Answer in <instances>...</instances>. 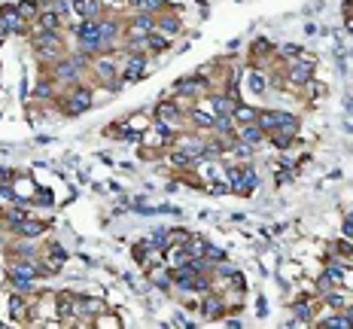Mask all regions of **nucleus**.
Segmentation results:
<instances>
[{"label":"nucleus","instance_id":"9b49d317","mask_svg":"<svg viewBox=\"0 0 353 329\" xmlns=\"http://www.w3.org/2000/svg\"><path fill=\"white\" fill-rule=\"evenodd\" d=\"M12 232H15V235H21V238H37V235H43V232H46V226L27 217V220H24V223H18Z\"/></svg>","mask_w":353,"mask_h":329},{"label":"nucleus","instance_id":"4468645a","mask_svg":"<svg viewBox=\"0 0 353 329\" xmlns=\"http://www.w3.org/2000/svg\"><path fill=\"white\" fill-rule=\"evenodd\" d=\"M76 15L79 18H98V9H101V0H76L73 3Z\"/></svg>","mask_w":353,"mask_h":329},{"label":"nucleus","instance_id":"6e6552de","mask_svg":"<svg viewBox=\"0 0 353 329\" xmlns=\"http://www.w3.org/2000/svg\"><path fill=\"white\" fill-rule=\"evenodd\" d=\"M98 37H101V46H104V52H107V49H113V40L119 37V24H116V21H101V27H98Z\"/></svg>","mask_w":353,"mask_h":329},{"label":"nucleus","instance_id":"423d86ee","mask_svg":"<svg viewBox=\"0 0 353 329\" xmlns=\"http://www.w3.org/2000/svg\"><path fill=\"white\" fill-rule=\"evenodd\" d=\"M238 140H244V143L256 146V143H262V140H265V131H262L256 122H247V125H238Z\"/></svg>","mask_w":353,"mask_h":329},{"label":"nucleus","instance_id":"7ed1b4c3","mask_svg":"<svg viewBox=\"0 0 353 329\" xmlns=\"http://www.w3.org/2000/svg\"><path fill=\"white\" fill-rule=\"evenodd\" d=\"M146 67H149V58H146L143 52H134V55H128V61H125L119 79H122V82H140L143 73H146Z\"/></svg>","mask_w":353,"mask_h":329},{"label":"nucleus","instance_id":"a18cd8bd","mask_svg":"<svg viewBox=\"0 0 353 329\" xmlns=\"http://www.w3.org/2000/svg\"><path fill=\"white\" fill-rule=\"evenodd\" d=\"M347 311H350V317H353V305H350V308H347Z\"/></svg>","mask_w":353,"mask_h":329},{"label":"nucleus","instance_id":"5701e85b","mask_svg":"<svg viewBox=\"0 0 353 329\" xmlns=\"http://www.w3.org/2000/svg\"><path fill=\"white\" fill-rule=\"evenodd\" d=\"M201 314H204V317H216V314H219V299H216V296H204Z\"/></svg>","mask_w":353,"mask_h":329},{"label":"nucleus","instance_id":"cd10ccee","mask_svg":"<svg viewBox=\"0 0 353 329\" xmlns=\"http://www.w3.org/2000/svg\"><path fill=\"white\" fill-rule=\"evenodd\" d=\"M155 31H162V34H180V21L177 18H162V21H155Z\"/></svg>","mask_w":353,"mask_h":329},{"label":"nucleus","instance_id":"c85d7f7f","mask_svg":"<svg viewBox=\"0 0 353 329\" xmlns=\"http://www.w3.org/2000/svg\"><path fill=\"white\" fill-rule=\"evenodd\" d=\"M15 9H18V15H21L24 21H27V18H34V15H40V9H37V3H27V0H24V3H18Z\"/></svg>","mask_w":353,"mask_h":329},{"label":"nucleus","instance_id":"72a5a7b5","mask_svg":"<svg viewBox=\"0 0 353 329\" xmlns=\"http://www.w3.org/2000/svg\"><path fill=\"white\" fill-rule=\"evenodd\" d=\"M296 317H299L302 323H308V320H311V308H308L305 302H302V305H296Z\"/></svg>","mask_w":353,"mask_h":329},{"label":"nucleus","instance_id":"f704fd0d","mask_svg":"<svg viewBox=\"0 0 353 329\" xmlns=\"http://www.w3.org/2000/svg\"><path fill=\"white\" fill-rule=\"evenodd\" d=\"M326 302H329L332 308H344V296H341V293H329V296H326Z\"/></svg>","mask_w":353,"mask_h":329},{"label":"nucleus","instance_id":"ea45409f","mask_svg":"<svg viewBox=\"0 0 353 329\" xmlns=\"http://www.w3.org/2000/svg\"><path fill=\"white\" fill-rule=\"evenodd\" d=\"M344 235H350V238H353V214L344 220Z\"/></svg>","mask_w":353,"mask_h":329},{"label":"nucleus","instance_id":"c9c22d12","mask_svg":"<svg viewBox=\"0 0 353 329\" xmlns=\"http://www.w3.org/2000/svg\"><path fill=\"white\" fill-rule=\"evenodd\" d=\"M335 253H341V256H350V253H353V244H350V241H338V244H335Z\"/></svg>","mask_w":353,"mask_h":329},{"label":"nucleus","instance_id":"aec40b11","mask_svg":"<svg viewBox=\"0 0 353 329\" xmlns=\"http://www.w3.org/2000/svg\"><path fill=\"white\" fill-rule=\"evenodd\" d=\"M98 76L101 79H116V61L113 58H101L98 61Z\"/></svg>","mask_w":353,"mask_h":329},{"label":"nucleus","instance_id":"412c9836","mask_svg":"<svg viewBox=\"0 0 353 329\" xmlns=\"http://www.w3.org/2000/svg\"><path fill=\"white\" fill-rule=\"evenodd\" d=\"M146 49H149V52H165V49H168V40H165L158 31H152V34L146 37Z\"/></svg>","mask_w":353,"mask_h":329},{"label":"nucleus","instance_id":"79ce46f5","mask_svg":"<svg viewBox=\"0 0 353 329\" xmlns=\"http://www.w3.org/2000/svg\"><path fill=\"white\" fill-rule=\"evenodd\" d=\"M226 326H229V329H241V326H244V323H241V320H235V317H232V320H226Z\"/></svg>","mask_w":353,"mask_h":329},{"label":"nucleus","instance_id":"37998d69","mask_svg":"<svg viewBox=\"0 0 353 329\" xmlns=\"http://www.w3.org/2000/svg\"><path fill=\"white\" fill-rule=\"evenodd\" d=\"M128 6H137V0H128Z\"/></svg>","mask_w":353,"mask_h":329},{"label":"nucleus","instance_id":"1a4fd4ad","mask_svg":"<svg viewBox=\"0 0 353 329\" xmlns=\"http://www.w3.org/2000/svg\"><path fill=\"white\" fill-rule=\"evenodd\" d=\"M37 27H40V31H58V27H61V15H58L55 9H43V12L37 15Z\"/></svg>","mask_w":353,"mask_h":329},{"label":"nucleus","instance_id":"20e7f679","mask_svg":"<svg viewBox=\"0 0 353 329\" xmlns=\"http://www.w3.org/2000/svg\"><path fill=\"white\" fill-rule=\"evenodd\" d=\"M64 104H67V107H64L67 116H79V113H85V110L91 107V92H88L85 85H73V92H70V98H67Z\"/></svg>","mask_w":353,"mask_h":329},{"label":"nucleus","instance_id":"39448f33","mask_svg":"<svg viewBox=\"0 0 353 329\" xmlns=\"http://www.w3.org/2000/svg\"><path fill=\"white\" fill-rule=\"evenodd\" d=\"M152 31H155V18H152L149 12H140V15L131 18V31H128V34H134V37H149Z\"/></svg>","mask_w":353,"mask_h":329},{"label":"nucleus","instance_id":"a19ab883","mask_svg":"<svg viewBox=\"0 0 353 329\" xmlns=\"http://www.w3.org/2000/svg\"><path fill=\"white\" fill-rule=\"evenodd\" d=\"M37 204H52V192H40V201Z\"/></svg>","mask_w":353,"mask_h":329},{"label":"nucleus","instance_id":"c03bdc74","mask_svg":"<svg viewBox=\"0 0 353 329\" xmlns=\"http://www.w3.org/2000/svg\"><path fill=\"white\" fill-rule=\"evenodd\" d=\"M0 250H3V235H0Z\"/></svg>","mask_w":353,"mask_h":329},{"label":"nucleus","instance_id":"ddd939ff","mask_svg":"<svg viewBox=\"0 0 353 329\" xmlns=\"http://www.w3.org/2000/svg\"><path fill=\"white\" fill-rule=\"evenodd\" d=\"M232 116H235V122H238V125H247V122H256L259 110H256V107H247V104H235Z\"/></svg>","mask_w":353,"mask_h":329},{"label":"nucleus","instance_id":"2eb2a0df","mask_svg":"<svg viewBox=\"0 0 353 329\" xmlns=\"http://www.w3.org/2000/svg\"><path fill=\"white\" fill-rule=\"evenodd\" d=\"M6 278H9V284H12L15 290L34 293V281H37V278H24V275H15V272H6Z\"/></svg>","mask_w":353,"mask_h":329},{"label":"nucleus","instance_id":"473e14b6","mask_svg":"<svg viewBox=\"0 0 353 329\" xmlns=\"http://www.w3.org/2000/svg\"><path fill=\"white\" fill-rule=\"evenodd\" d=\"M326 278H329L332 284H341V281H344V268H341V265H329V268H326Z\"/></svg>","mask_w":353,"mask_h":329},{"label":"nucleus","instance_id":"f8f14e48","mask_svg":"<svg viewBox=\"0 0 353 329\" xmlns=\"http://www.w3.org/2000/svg\"><path fill=\"white\" fill-rule=\"evenodd\" d=\"M201 85H204V79H195V76H189V79H177V82H174V95H198Z\"/></svg>","mask_w":353,"mask_h":329},{"label":"nucleus","instance_id":"0eeeda50","mask_svg":"<svg viewBox=\"0 0 353 329\" xmlns=\"http://www.w3.org/2000/svg\"><path fill=\"white\" fill-rule=\"evenodd\" d=\"M64 262H67V250H64L61 244H49V247H46V268H49V272H58Z\"/></svg>","mask_w":353,"mask_h":329},{"label":"nucleus","instance_id":"9d476101","mask_svg":"<svg viewBox=\"0 0 353 329\" xmlns=\"http://www.w3.org/2000/svg\"><path fill=\"white\" fill-rule=\"evenodd\" d=\"M311 76H314V64H311V61H302V64H296V67L290 70V79H293L296 85L311 82Z\"/></svg>","mask_w":353,"mask_h":329},{"label":"nucleus","instance_id":"e433bc0d","mask_svg":"<svg viewBox=\"0 0 353 329\" xmlns=\"http://www.w3.org/2000/svg\"><path fill=\"white\" fill-rule=\"evenodd\" d=\"M207 259H213V262H222V259H226V253H222L219 247H207Z\"/></svg>","mask_w":353,"mask_h":329},{"label":"nucleus","instance_id":"2f4dec72","mask_svg":"<svg viewBox=\"0 0 353 329\" xmlns=\"http://www.w3.org/2000/svg\"><path fill=\"white\" fill-rule=\"evenodd\" d=\"M192 122H195L198 128H213L216 116H201V113H192Z\"/></svg>","mask_w":353,"mask_h":329},{"label":"nucleus","instance_id":"4c0bfd02","mask_svg":"<svg viewBox=\"0 0 353 329\" xmlns=\"http://www.w3.org/2000/svg\"><path fill=\"white\" fill-rule=\"evenodd\" d=\"M21 308H24L21 296H12V317H18V314H21Z\"/></svg>","mask_w":353,"mask_h":329},{"label":"nucleus","instance_id":"7c9ffc66","mask_svg":"<svg viewBox=\"0 0 353 329\" xmlns=\"http://www.w3.org/2000/svg\"><path fill=\"white\" fill-rule=\"evenodd\" d=\"M158 6H165V0H137V9H140V12H149V15H152Z\"/></svg>","mask_w":353,"mask_h":329},{"label":"nucleus","instance_id":"f257e3e1","mask_svg":"<svg viewBox=\"0 0 353 329\" xmlns=\"http://www.w3.org/2000/svg\"><path fill=\"white\" fill-rule=\"evenodd\" d=\"M82 67H85V58L76 52V55H61L55 64H52V76H55V82H73L76 85V79H79V73H82Z\"/></svg>","mask_w":353,"mask_h":329},{"label":"nucleus","instance_id":"bb28decb","mask_svg":"<svg viewBox=\"0 0 353 329\" xmlns=\"http://www.w3.org/2000/svg\"><path fill=\"white\" fill-rule=\"evenodd\" d=\"M12 256L15 259H37V250H34V244H15Z\"/></svg>","mask_w":353,"mask_h":329},{"label":"nucleus","instance_id":"b1692460","mask_svg":"<svg viewBox=\"0 0 353 329\" xmlns=\"http://www.w3.org/2000/svg\"><path fill=\"white\" fill-rule=\"evenodd\" d=\"M52 92H55V76H43L37 82V98H49Z\"/></svg>","mask_w":353,"mask_h":329},{"label":"nucleus","instance_id":"4be33fe9","mask_svg":"<svg viewBox=\"0 0 353 329\" xmlns=\"http://www.w3.org/2000/svg\"><path fill=\"white\" fill-rule=\"evenodd\" d=\"M207 241L204 238H189V244H186V250H189V256H207Z\"/></svg>","mask_w":353,"mask_h":329},{"label":"nucleus","instance_id":"f03ea898","mask_svg":"<svg viewBox=\"0 0 353 329\" xmlns=\"http://www.w3.org/2000/svg\"><path fill=\"white\" fill-rule=\"evenodd\" d=\"M30 46H34V49L40 52V58H46V61H58V58H61V37H58V31H40V34H34Z\"/></svg>","mask_w":353,"mask_h":329},{"label":"nucleus","instance_id":"a211bd4d","mask_svg":"<svg viewBox=\"0 0 353 329\" xmlns=\"http://www.w3.org/2000/svg\"><path fill=\"white\" fill-rule=\"evenodd\" d=\"M256 125H259L265 134H271V131H274V125H277V119H274V110H259V116H256Z\"/></svg>","mask_w":353,"mask_h":329},{"label":"nucleus","instance_id":"6ab92c4d","mask_svg":"<svg viewBox=\"0 0 353 329\" xmlns=\"http://www.w3.org/2000/svg\"><path fill=\"white\" fill-rule=\"evenodd\" d=\"M76 311L79 314H98V311H104V302L101 299H76Z\"/></svg>","mask_w":353,"mask_h":329},{"label":"nucleus","instance_id":"49530a36","mask_svg":"<svg viewBox=\"0 0 353 329\" xmlns=\"http://www.w3.org/2000/svg\"><path fill=\"white\" fill-rule=\"evenodd\" d=\"M0 220H3V211H0Z\"/></svg>","mask_w":353,"mask_h":329},{"label":"nucleus","instance_id":"58836bf2","mask_svg":"<svg viewBox=\"0 0 353 329\" xmlns=\"http://www.w3.org/2000/svg\"><path fill=\"white\" fill-rule=\"evenodd\" d=\"M283 52H286V58H299V55H302L299 46H283Z\"/></svg>","mask_w":353,"mask_h":329},{"label":"nucleus","instance_id":"393cba45","mask_svg":"<svg viewBox=\"0 0 353 329\" xmlns=\"http://www.w3.org/2000/svg\"><path fill=\"white\" fill-rule=\"evenodd\" d=\"M155 116H158V119H177V116H180V107H177V104H168V101H165V104H158Z\"/></svg>","mask_w":353,"mask_h":329},{"label":"nucleus","instance_id":"f3484780","mask_svg":"<svg viewBox=\"0 0 353 329\" xmlns=\"http://www.w3.org/2000/svg\"><path fill=\"white\" fill-rule=\"evenodd\" d=\"M30 217V211H24V207H9V211H3V220L9 223V229H15L18 223H24Z\"/></svg>","mask_w":353,"mask_h":329},{"label":"nucleus","instance_id":"a878e982","mask_svg":"<svg viewBox=\"0 0 353 329\" xmlns=\"http://www.w3.org/2000/svg\"><path fill=\"white\" fill-rule=\"evenodd\" d=\"M171 162H174V165H180V168H189V165H192L195 159H192V156H189V153H186L183 146H177V149L171 153Z\"/></svg>","mask_w":353,"mask_h":329},{"label":"nucleus","instance_id":"dca6fc26","mask_svg":"<svg viewBox=\"0 0 353 329\" xmlns=\"http://www.w3.org/2000/svg\"><path fill=\"white\" fill-rule=\"evenodd\" d=\"M232 110H235V98H226V95L213 98V113L216 116H232Z\"/></svg>","mask_w":353,"mask_h":329},{"label":"nucleus","instance_id":"c756f323","mask_svg":"<svg viewBox=\"0 0 353 329\" xmlns=\"http://www.w3.org/2000/svg\"><path fill=\"white\" fill-rule=\"evenodd\" d=\"M247 82H250V88H253L256 95H262V92H265V76H262V73H250V79H247Z\"/></svg>","mask_w":353,"mask_h":329}]
</instances>
